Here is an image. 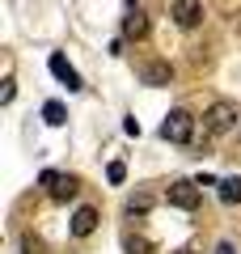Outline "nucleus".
Listing matches in <instances>:
<instances>
[{
  "label": "nucleus",
  "mask_w": 241,
  "mask_h": 254,
  "mask_svg": "<svg viewBox=\"0 0 241 254\" xmlns=\"http://www.w3.org/2000/svg\"><path fill=\"white\" fill-rule=\"evenodd\" d=\"M237 119H241L237 102L220 98V102H212V106L203 110V131H207V136H224V131H233V127H237Z\"/></svg>",
  "instance_id": "nucleus-1"
},
{
  "label": "nucleus",
  "mask_w": 241,
  "mask_h": 254,
  "mask_svg": "<svg viewBox=\"0 0 241 254\" xmlns=\"http://www.w3.org/2000/svg\"><path fill=\"white\" fill-rule=\"evenodd\" d=\"M161 136L170 140V144H190L195 140V115L190 110H170L165 123H161Z\"/></svg>",
  "instance_id": "nucleus-2"
},
{
  "label": "nucleus",
  "mask_w": 241,
  "mask_h": 254,
  "mask_svg": "<svg viewBox=\"0 0 241 254\" xmlns=\"http://www.w3.org/2000/svg\"><path fill=\"white\" fill-rule=\"evenodd\" d=\"M170 208H182V212H195L199 208V182H190V178H178V182H170Z\"/></svg>",
  "instance_id": "nucleus-3"
},
{
  "label": "nucleus",
  "mask_w": 241,
  "mask_h": 254,
  "mask_svg": "<svg viewBox=\"0 0 241 254\" xmlns=\"http://www.w3.org/2000/svg\"><path fill=\"white\" fill-rule=\"evenodd\" d=\"M47 68H51V76L60 85H68V93H76V89H85V85H80V76H76V68H72L68 60H63L60 51H51V60H47Z\"/></svg>",
  "instance_id": "nucleus-4"
},
{
  "label": "nucleus",
  "mask_w": 241,
  "mask_h": 254,
  "mask_svg": "<svg viewBox=\"0 0 241 254\" xmlns=\"http://www.w3.org/2000/svg\"><path fill=\"white\" fill-rule=\"evenodd\" d=\"M174 21H178L182 30H195L199 21H203V0H174Z\"/></svg>",
  "instance_id": "nucleus-5"
},
{
  "label": "nucleus",
  "mask_w": 241,
  "mask_h": 254,
  "mask_svg": "<svg viewBox=\"0 0 241 254\" xmlns=\"http://www.w3.org/2000/svg\"><path fill=\"white\" fill-rule=\"evenodd\" d=\"M140 81L152 85V89H161V85L174 81V68H170L165 60H152V64H144V68H140Z\"/></svg>",
  "instance_id": "nucleus-6"
},
{
  "label": "nucleus",
  "mask_w": 241,
  "mask_h": 254,
  "mask_svg": "<svg viewBox=\"0 0 241 254\" xmlns=\"http://www.w3.org/2000/svg\"><path fill=\"white\" fill-rule=\"evenodd\" d=\"M148 34V17H144V9L135 4V9H127L123 17V38H144Z\"/></svg>",
  "instance_id": "nucleus-7"
},
{
  "label": "nucleus",
  "mask_w": 241,
  "mask_h": 254,
  "mask_svg": "<svg viewBox=\"0 0 241 254\" xmlns=\"http://www.w3.org/2000/svg\"><path fill=\"white\" fill-rule=\"evenodd\" d=\"M93 229H98V208H76V216H72V233L89 237Z\"/></svg>",
  "instance_id": "nucleus-8"
},
{
  "label": "nucleus",
  "mask_w": 241,
  "mask_h": 254,
  "mask_svg": "<svg viewBox=\"0 0 241 254\" xmlns=\"http://www.w3.org/2000/svg\"><path fill=\"white\" fill-rule=\"evenodd\" d=\"M216 190H220V199L229 203V208H233V203H241V178H220V182H216Z\"/></svg>",
  "instance_id": "nucleus-9"
},
{
  "label": "nucleus",
  "mask_w": 241,
  "mask_h": 254,
  "mask_svg": "<svg viewBox=\"0 0 241 254\" xmlns=\"http://www.w3.org/2000/svg\"><path fill=\"white\" fill-rule=\"evenodd\" d=\"M51 199H55V203H68V199H76V178H63V174H60V182L51 187Z\"/></svg>",
  "instance_id": "nucleus-10"
},
{
  "label": "nucleus",
  "mask_w": 241,
  "mask_h": 254,
  "mask_svg": "<svg viewBox=\"0 0 241 254\" xmlns=\"http://www.w3.org/2000/svg\"><path fill=\"white\" fill-rule=\"evenodd\" d=\"M43 119L51 127H63L68 123V106H63V102H43Z\"/></svg>",
  "instance_id": "nucleus-11"
},
{
  "label": "nucleus",
  "mask_w": 241,
  "mask_h": 254,
  "mask_svg": "<svg viewBox=\"0 0 241 254\" xmlns=\"http://www.w3.org/2000/svg\"><path fill=\"white\" fill-rule=\"evenodd\" d=\"M148 208H152V195H148V190H135L131 199H127V216H144Z\"/></svg>",
  "instance_id": "nucleus-12"
},
{
  "label": "nucleus",
  "mask_w": 241,
  "mask_h": 254,
  "mask_svg": "<svg viewBox=\"0 0 241 254\" xmlns=\"http://www.w3.org/2000/svg\"><path fill=\"white\" fill-rule=\"evenodd\" d=\"M123 250H127V254H152V246L144 242V237H127V242H123Z\"/></svg>",
  "instance_id": "nucleus-13"
},
{
  "label": "nucleus",
  "mask_w": 241,
  "mask_h": 254,
  "mask_svg": "<svg viewBox=\"0 0 241 254\" xmlns=\"http://www.w3.org/2000/svg\"><path fill=\"white\" fill-rule=\"evenodd\" d=\"M106 178H110V182L119 187V182L127 178V165H123V161H110V165H106Z\"/></svg>",
  "instance_id": "nucleus-14"
},
{
  "label": "nucleus",
  "mask_w": 241,
  "mask_h": 254,
  "mask_svg": "<svg viewBox=\"0 0 241 254\" xmlns=\"http://www.w3.org/2000/svg\"><path fill=\"white\" fill-rule=\"evenodd\" d=\"M13 93H17V85H13V81H4V89H0V102L9 106V102H13Z\"/></svg>",
  "instance_id": "nucleus-15"
},
{
  "label": "nucleus",
  "mask_w": 241,
  "mask_h": 254,
  "mask_svg": "<svg viewBox=\"0 0 241 254\" xmlns=\"http://www.w3.org/2000/svg\"><path fill=\"white\" fill-rule=\"evenodd\" d=\"M38 182H43V187H47V190H51V187H55V182H60V174H55V170H43V178H38Z\"/></svg>",
  "instance_id": "nucleus-16"
},
{
  "label": "nucleus",
  "mask_w": 241,
  "mask_h": 254,
  "mask_svg": "<svg viewBox=\"0 0 241 254\" xmlns=\"http://www.w3.org/2000/svg\"><path fill=\"white\" fill-rule=\"evenodd\" d=\"M216 254H237V250H233V242H220V246H216Z\"/></svg>",
  "instance_id": "nucleus-17"
},
{
  "label": "nucleus",
  "mask_w": 241,
  "mask_h": 254,
  "mask_svg": "<svg viewBox=\"0 0 241 254\" xmlns=\"http://www.w3.org/2000/svg\"><path fill=\"white\" fill-rule=\"evenodd\" d=\"M174 254H195V250H174Z\"/></svg>",
  "instance_id": "nucleus-18"
},
{
  "label": "nucleus",
  "mask_w": 241,
  "mask_h": 254,
  "mask_svg": "<svg viewBox=\"0 0 241 254\" xmlns=\"http://www.w3.org/2000/svg\"><path fill=\"white\" fill-rule=\"evenodd\" d=\"M237 30H241V17H237Z\"/></svg>",
  "instance_id": "nucleus-19"
}]
</instances>
